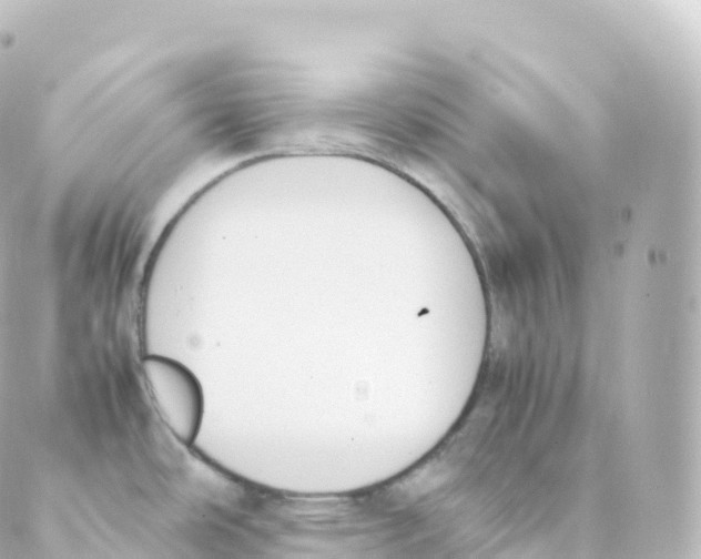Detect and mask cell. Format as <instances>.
Returning a JSON list of instances; mask_svg holds the SVG:
<instances>
[{
  "mask_svg": "<svg viewBox=\"0 0 701 559\" xmlns=\"http://www.w3.org/2000/svg\"><path fill=\"white\" fill-rule=\"evenodd\" d=\"M142 368L162 420L177 440L192 444L201 428L204 410L199 380L181 363L159 355L145 357Z\"/></svg>",
  "mask_w": 701,
  "mask_h": 559,
  "instance_id": "6da1fadb",
  "label": "cell"
}]
</instances>
